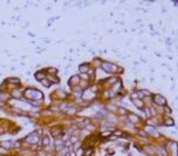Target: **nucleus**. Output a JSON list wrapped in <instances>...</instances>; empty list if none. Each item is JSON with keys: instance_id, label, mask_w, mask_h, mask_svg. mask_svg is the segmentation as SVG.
<instances>
[{"instance_id": "423d86ee", "label": "nucleus", "mask_w": 178, "mask_h": 156, "mask_svg": "<svg viewBox=\"0 0 178 156\" xmlns=\"http://www.w3.org/2000/svg\"><path fill=\"white\" fill-rule=\"evenodd\" d=\"M43 143H45V144H48V138H47V137L43 138Z\"/></svg>"}, {"instance_id": "7ed1b4c3", "label": "nucleus", "mask_w": 178, "mask_h": 156, "mask_svg": "<svg viewBox=\"0 0 178 156\" xmlns=\"http://www.w3.org/2000/svg\"><path fill=\"white\" fill-rule=\"evenodd\" d=\"M76 156H83V149H78L76 150Z\"/></svg>"}, {"instance_id": "20e7f679", "label": "nucleus", "mask_w": 178, "mask_h": 156, "mask_svg": "<svg viewBox=\"0 0 178 156\" xmlns=\"http://www.w3.org/2000/svg\"><path fill=\"white\" fill-rule=\"evenodd\" d=\"M80 71H81V72H87V66H81V67H80Z\"/></svg>"}, {"instance_id": "39448f33", "label": "nucleus", "mask_w": 178, "mask_h": 156, "mask_svg": "<svg viewBox=\"0 0 178 156\" xmlns=\"http://www.w3.org/2000/svg\"><path fill=\"white\" fill-rule=\"evenodd\" d=\"M110 135V132H108V133H103L102 134V136H109Z\"/></svg>"}, {"instance_id": "f257e3e1", "label": "nucleus", "mask_w": 178, "mask_h": 156, "mask_svg": "<svg viewBox=\"0 0 178 156\" xmlns=\"http://www.w3.org/2000/svg\"><path fill=\"white\" fill-rule=\"evenodd\" d=\"M103 68H104V71H107V72H114V71L116 69V66L105 62V63H103Z\"/></svg>"}, {"instance_id": "f03ea898", "label": "nucleus", "mask_w": 178, "mask_h": 156, "mask_svg": "<svg viewBox=\"0 0 178 156\" xmlns=\"http://www.w3.org/2000/svg\"><path fill=\"white\" fill-rule=\"evenodd\" d=\"M2 147H4V148H10V147H11V142H10V141L4 142V143H2Z\"/></svg>"}]
</instances>
